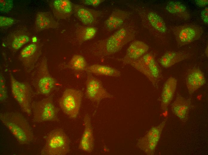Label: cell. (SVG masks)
Masks as SVG:
<instances>
[{"label":"cell","instance_id":"obj_25","mask_svg":"<svg viewBox=\"0 0 208 155\" xmlns=\"http://www.w3.org/2000/svg\"><path fill=\"white\" fill-rule=\"evenodd\" d=\"M87 66L84 58L79 55H74L67 65L68 68L77 72L86 70Z\"/></svg>","mask_w":208,"mask_h":155},{"label":"cell","instance_id":"obj_32","mask_svg":"<svg viewBox=\"0 0 208 155\" xmlns=\"http://www.w3.org/2000/svg\"><path fill=\"white\" fill-rule=\"evenodd\" d=\"M104 1L103 0H82L80 1V2L85 5L96 7Z\"/></svg>","mask_w":208,"mask_h":155},{"label":"cell","instance_id":"obj_35","mask_svg":"<svg viewBox=\"0 0 208 155\" xmlns=\"http://www.w3.org/2000/svg\"><path fill=\"white\" fill-rule=\"evenodd\" d=\"M32 40L33 42H36L37 41V37L36 36H33L32 38Z\"/></svg>","mask_w":208,"mask_h":155},{"label":"cell","instance_id":"obj_16","mask_svg":"<svg viewBox=\"0 0 208 155\" xmlns=\"http://www.w3.org/2000/svg\"><path fill=\"white\" fill-rule=\"evenodd\" d=\"M177 80L174 77H170L164 83L161 95V109L165 110L172 100L176 90Z\"/></svg>","mask_w":208,"mask_h":155},{"label":"cell","instance_id":"obj_6","mask_svg":"<svg viewBox=\"0 0 208 155\" xmlns=\"http://www.w3.org/2000/svg\"><path fill=\"white\" fill-rule=\"evenodd\" d=\"M82 94L77 89L68 88L64 91L59 100V106L63 112L70 118H76L80 110Z\"/></svg>","mask_w":208,"mask_h":155},{"label":"cell","instance_id":"obj_17","mask_svg":"<svg viewBox=\"0 0 208 155\" xmlns=\"http://www.w3.org/2000/svg\"><path fill=\"white\" fill-rule=\"evenodd\" d=\"M129 14L125 11L119 9L114 10L104 22L105 29L109 31L119 29L128 18Z\"/></svg>","mask_w":208,"mask_h":155},{"label":"cell","instance_id":"obj_30","mask_svg":"<svg viewBox=\"0 0 208 155\" xmlns=\"http://www.w3.org/2000/svg\"><path fill=\"white\" fill-rule=\"evenodd\" d=\"M13 7L12 0H0V10L2 13H7L10 11Z\"/></svg>","mask_w":208,"mask_h":155},{"label":"cell","instance_id":"obj_31","mask_svg":"<svg viewBox=\"0 0 208 155\" xmlns=\"http://www.w3.org/2000/svg\"><path fill=\"white\" fill-rule=\"evenodd\" d=\"M13 18L3 16H0V26L1 27H8L12 25L14 22Z\"/></svg>","mask_w":208,"mask_h":155},{"label":"cell","instance_id":"obj_12","mask_svg":"<svg viewBox=\"0 0 208 155\" xmlns=\"http://www.w3.org/2000/svg\"><path fill=\"white\" fill-rule=\"evenodd\" d=\"M149 49V46L143 41H133L128 48L123 59V63L128 64L130 62L138 59L146 54Z\"/></svg>","mask_w":208,"mask_h":155},{"label":"cell","instance_id":"obj_4","mask_svg":"<svg viewBox=\"0 0 208 155\" xmlns=\"http://www.w3.org/2000/svg\"><path fill=\"white\" fill-rule=\"evenodd\" d=\"M31 110L33 120L35 122L57 121L59 120L57 116L59 110L54 105L51 96L32 104Z\"/></svg>","mask_w":208,"mask_h":155},{"label":"cell","instance_id":"obj_21","mask_svg":"<svg viewBox=\"0 0 208 155\" xmlns=\"http://www.w3.org/2000/svg\"><path fill=\"white\" fill-rule=\"evenodd\" d=\"M185 53L174 51H169L164 53L160 58L159 62L164 68H169L188 57Z\"/></svg>","mask_w":208,"mask_h":155},{"label":"cell","instance_id":"obj_5","mask_svg":"<svg viewBox=\"0 0 208 155\" xmlns=\"http://www.w3.org/2000/svg\"><path fill=\"white\" fill-rule=\"evenodd\" d=\"M128 64L146 76L154 86L157 85L160 72L152 55L146 54L138 59L130 62Z\"/></svg>","mask_w":208,"mask_h":155},{"label":"cell","instance_id":"obj_14","mask_svg":"<svg viewBox=\"0 0 208 155\" xmlns=\"http://www.w3.org/2000/svg\"><path fill=\"white\" fill-rule=\"evenodd\" d=\"M206 82L204 75L199 69L194 67L189 71L186 77V84L189 94H192Z\"/></svg>","mask_w":208,"mask_h":155},{"label":"cell","instance_id":"obj_11","mask_svg":"<svg viewBox=\"0 0 208 155\" xmlns=\"http://www.w3.org/2000/svg\"><path fill=\"white\" fill-rule=\"evenodd\" d=\"M73 9L76 17L85 26L95 24L100 15L99 11L79 4H73Z\"/></svg>","mask_w":208,"mask_h":155},{"label":"cell","instance_id":"obj_36","mask_svg":"<svg viewBox=\"0 0 208 155\" xmlns=\"http://www.w3.org/2000/svg\"><path fill=\"white\" fill-rule=\"evenodd\" d=\"M205 53L207 56H208V46H207L205 49Z\"/></svg>","mask_w":208,"mask_h":155},{"label":"cell","instance_id":"obj_26","mask_svg":"<svg viewBox=\"0 0 208 155\" xmlns=\"http://www.w3.org/2000/svg\"><path fill=\"white\" fill-rule=\"evenodd\" d=\"M165 8L168 12L172 14H182L187 10V7L185 4L177 1H171L168 2Z\"/></svg>","mask_w":208,"mask_h":155},{"label":"cell","instance_id":"obj_18","mask_svg":"<svg viewBox=\"0 0 208 155\" xmlns=\"http://www.w3.org/2000/svg\"><path fill=\"white\" fill-rule=\"evenodd\" d=\"M190 106L189 100L178 96L171 105V111L181 120L185 121L188 118Z\"/></svg>","mask_w":208,"mask_h":155},{"label":"cell","instance_id":"obj_23","mask_svg":"<svg viewBox=\"0 0 208 155\" xmlns=\"http://www.w3.org/2000/svg\"><path fill=\"white\" fill-rule=\"evenodd\" d=\"M76 37L78 42L82 44L92 39L96 35L97 30L95 27L77 24Z\"/></svg>","mask_w":208,"mask_h":155},{"label":"cell","instance_id":"obj_28","mask_svg":"<svg viewBox=\"0 0 208 155\" xmlns=\"http://www.w3.org/2000/svg\"><path fill=\"white\" fill-rule=\"evenodd\" d=\"M37 48L36 45L31 44L25 47L20 53V56L24 58H26L33 55L36 52Z\"/></svg>","mask_w":208,"mask_h":155},{"label":"cell","instance_id":"obj_20","mask_svg":"<svg viewBox=\"0 0 208 155\" xmlns=\"http://www.w3.org/2000/svg\"><path fill=\"white\" fill-rule=\"evenodd\" d=\"M36 28L41 31L50 28H55L58 24L53 17L50 13L40 12L37 14L35 21Z\"/></svg>","mask_w":208,"mask_h":155},{"label":"cell","instance_id":"obj_3","mask_svg":"<svg viewBox=\"0 0 208 155\" xmlns=\"http://www.w3.org/2000/svg\"><path fill=\"white\" fill-rule=\"evenodd\" d=\"M45 143L42 155H65L70 151V141L62 128L54 129L45 137Z\"/></svg>","mask_w":208,"mask_h":155},{"label":"cell","instance_id":"obj_15","mask_svg":"<svg viewBox=\"0 0 208 155\" xmlns=\"http://www.w3.org/2000/svg\"><path fill=\"white\" fill-rule=\"evenodd\" d=\"M40 75L37 83L38 91L42 94L48 95L54 88L56 81L50 74L46 62L43 63Z\"/></svg>","mask_w":208,"mask_h":155},{"label":"cell","instance_id":"obj_1","mask_svg":"<svg viewBox=\"0 0 208 155\" xmlns=\"http://www.w3.org/2000/svg\"><path fill=\"white\" fill-rule=\"evenodd\" d=\"M0 119L20 144H26L31 142L33 132L22 114L15 112L1 113Z\"/></svg>","mask_w":208,"mask_h":155},{"label":"cell","instance_id":"obj_24","mask_svg":"<svg viewBox=\"0 0 208 155\" xmlns=\"http://www.w3.org/2000/svg\"><path fill=\"white\" fill-rule=\"evenodd\" d=\"M149 23L155 30L161 33L167 31L166 24L162 18L155 12H149L147 16Z\"/></svg>","mask_w":208,"mask_h":155},{"label":"cell","instance_id":"obj_10","mask_svg":"<svg viewBox=\"0 0 208 155\" xmlns=\"http://www.w3.org/2000/svg\"><path fill=\"white\" fill-rule=\"evenodd\" d=\"M87 73L85 93L87 98L98 104L103 99L113 97L105 89L100 80L92 76L91 74Z\"/></svg>","mask_w":208,"mask_h":155},{"label":"cell","instance_id":"obj_9","mask_svg":"<svg viewBox=\"0 0 208 155\" xmlns=\"http://www.w3.org/2000/svg\"><path fill=\"white\" fill-rule=\"evenodd\" d=\"M172 31L178 44L182 46L198 39L203 30L201 27L195 25H184L173 27Z\"/></svg>","mask_w":208,"mask_h":155},{"label":"cell","instance_id":"obj_22","mask_svg":"<svg viewBox=\"0 0 208 155\" xmlns=\"http://www.w3.org/2000/svg\"><path fill=\"white\" fill-rule=\"evenodd\" d=\"M86 71L91 74L114 77H119L121 75L120 72L114 68L97 64L88 66Z\"/></svg>","mask_w":208,"mask_h":155},{"label":"cell","instance_id":"obj_13","mask_svg":"<svg viewBox=\"0 0 208 155\" xmlns=\"http://www.w3.org/2000/svg\"><path fill=\"white\" fill-rule=\"evenodd\" d=\"M84 131L80 140L79 148L86 152L90 153L94 147L93 132L90 117L88 115L84 117Z\"/></svg>","mask_w":208,"mask_h":155},{"label":"cell","instance_id":"obj_27","mask_svg":"<svg viewBox=\"0 0 208 155\" xmlns=\"http://www.w3.org/2000/svg\"><path fill=\"white\" fill-rule=\"evenodd\" d=\"M30 41L29 37L25 35H21L15 37L12 43V47L14 49L17 50Z\"/></svg>","mask_w":208,"mask_h":155},{"label":"cell","instance_id":"obj_7","mask_svg":"<svg viewBox=\"0 0 208 155\" xmlns=\"http://www.w3.org/2000/svg\"><path fill=\"white\" fill-rule=\"evenodd\" d=\"M10 77L13 97L23 111L31 114L32 92L30 87L27 84L17 80L11 73Z\"/></svg>","mask_w":208,"mask_h":155},{"label":"cell","instance_id":"obj_34","mask_svg":"<svg viewBox=\"0 0 208 155\" xmlns=\"http://www.w3.org/2000/svg\"><path fill=\"white\" fill-rule=\"evenodd\" d=\"M196 5L199 7H204L208 4V0H195Z\"/></svg>","mask_w":208,"mask_h":155},{"label":"cell","instance_id":"obj_19","mask_svg":"<svg viewBox=\"0 0 208 155\" xmlns=\"http://www.w3.org/2000/svg\"><path fill=\"white\" fill-rule=\"evenodd\" d=\"M51 4L54 15L59 19L68 18L73 12V3L69 0H55Z\"/></svg>","mask_w":208,"mask_h":155},{"label":"cell","instance_id":"obj_8","mask_svg":"<svg viewBox=\"0 0 208 155\" xmlns=\"http://www.w3.org/2000/svg\"><path fill=\"white\" fill-rule=\"evenodd\" d=\"M167 120L166 118L159 125L151 128L138 140L137 147L146 154H154Z\"/></svg>","mask_w":208,"mask_h":155},{"label":"cell","instance_id":"obj_29","mask_svg":"<svg viewBox=\"0 0 208 155\" xmlns=\"http://www.w3.org/2000/svg\"><path fill=\"white\" fill-rule=\"evenodd\" d=\"M7 97V91L4 78L1 74L0 75V100L1 102L4 101Z\"/></svg>","mask_w":208,"mask_h":155},{"label":"cell","instance_id":"obj_33","mask_svg":"<svg viewBox=\"0 0 208 155\" xmlns=\"http://www.w3.org/2000/svg\"><path fill=\"white\" fill-rule=\"evenodd\" d=\"M201 17L203 22L206 24L208 23V8L206 7L201 11Z\"/></svg>","mask_w":208,"mask_h":155},{"label":"cell","instance_id":"obj_2","mask_svg":"<svg viewBox=\"0 0 208 155\" xmlns=\"http://www.w3.org/2000/svg\"><path fill=\"white\" fill-rule=\"evenodd\" d=\"M134 37V33L125 28H120L108 38L98 42L96 52L107 56L115 54L131 41Z\"/></svg>","mask_w":208,"mask_h":155}]
</instances>
